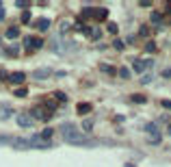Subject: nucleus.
Returning <instances> with one entry per match:
<instances>
[{"mask_svg":"<svg viewBox=\"0 0 171 167\" xmlns=\"http://www.w3.org/2000/svg\"><path fill=\"white\" fill-rule=\"evenodd\" d=\"M163 76H165V78H171V67H167V70L163 72Z\"/></svg>","mask_w":171,"mask_h":167,"instance_id":"2f4dec72","label":"nucleus"},{"mask_svg":"<svg viewBox=\"0 0 171 167\" xmlns=\"http://www.w3.org/2000/svg\"><path fill=\"white\" fill-rule=\"evenodd\" d=\"M7 37H9V39H15V37H20V28H17V26H11V28L7 31Z\"/></svg>","mask_w":171,"mask_h":167,"instance_id":"ddd939ff","label":"nucleus"},{"mask_svg":"<svg viewBox=\"0 0 171 167\" xmlns=\"http://www.w3.org/2000/svg\"><path fill=\"white\" fill-rule=\"evenodd\" d=\"M149 80H152V74H145V76H143V78H141V82H143V85H147V82H149Z\"/></svg>","mask_w":171,"mask_h":167,"instance_id":"bb28decb","label":"nucleus"},{"mask_svg":"<svg viewBox=\"0 0 171 167\" xmlns=\"http://www.w3.org/2000/svg\"><path fill=\"white\" fill-rule=\"evenodd\" d=\"M91 15H93V9L91 7H85L83 9V17H91Z\"/></svg>","mask_w":171,"mask_h":167,"instance_id":"412c9836","label":"nucleus"},{"mask_svg":"<svg viewBox=\"0 0 171 167\" xmlns=\"http://www.w3.org/2000/svg\"><path fill=\"white\" fill-rule=\"evenodd\" d=\"M2 17H4V11H2V9H0V20H2Z\"/></svg>","mask_w":171,"mask_h":167,"instance_id":"f704fd0d","label":"nucleus"},{"mask_svg":"<svg viewBox=\"0 0 171 167\" xmlns=\"http://www.w3.org/2000/svg\"><path fill=\"white\" fill-rule=\"evenodd\" d=\"M76 111L80 115H87V113H91V104H89V102H80V104L76 106Z\"/></svg>","mask_w":171,"mask_h":167,"instance_id":"9b49d317","label":"nucleus"},{"mask_svg":"<svg viewBox=\"0 0 171 167\" xmlns=\"http://www.w3.org/2000/svg\"><path fill=\"white\" fill-rule=\"evenodd\" d=\"M28 148H37V150H46V148H52V143H50V141H43V139H41L39 135H33V137L28 139Z\"/></svg>","mask_w":171,"mask_h":167,"instance_id":"f03ea898","label":"nucleus"},{"mask_svg":"<svg viewBox=\"0 0 171 167\" xmlns=\"http://www.w3.org/2000/svg\"><path fill=\"white\" fill-rule=\"evenodd\" d=\"M134 102H141L143 104V102H145V96H134Z\"/></svg>","mask_w":171,"mask_h":167,"instance_id":"7c9ffc66","label":"nucleus"},{"mask_svg":"<svg viewBox=\"0 0 171 167\" xmlns=\"http://www.w3.org/2000/svg\"><path fill=\"white\" fill-rule=\"evenodd\" d=\"M91 128H93V122H91V119H85V122H83V126H80V133H89V130H91Z\"/></svg>","mask_w":171,"mask_h":167,"instance_id":"2eb2a0df","label":"nucleus"},{"mask_svg":"<svg viewBox=\"0 0 171 167\" xmlns=\"http://www.w3.org/2000/svg\"><path fill=\"white\" fill-rule=\"evenodd\" d=\"M109 33H117V24H113V22L109 24Z\"/></svg>","mask_w":171,"mask_h":167,"instance_id":"c85d7f7f","label":"nucleus"},{"mask_svg":"<svg viewBox=\"0 0 171 167\" xmlns=\"http://www.w3.org/2000/svg\"><path fill=\"white\" fill-rule=\"evenodd\" d=\"M50 74H52L50 67H39V70H35V72H33V76L37 78V80H43V78H48Z\"/></svg>","mask_w":171,"mask_h":167,"instance_id":"6e6552de","label":"nucleus"},{"mask_svg":"<svg viewBox=\"0 0 171 167\" xmlns=\"http://www.w3.org/2000/svg\"><path fill=\"white\" fill-rule=\"evenodd\" d=\"M28 115H30L33 119H50V117H52V111H46V109L37 106V109H33Z\"/></svg>","mask_w":171,"mask_h":167,"instance_id":"20e7f679","label":"nucleus"},{"mask_svg":"<svg viewBox=\"0 0 171 167\" xmlns=\"http://www.w3.org/2000/svg\"><path fill=\"white\" fill-rule=\"evenodd\" d=\"M0 7H2V2H0Z\"/></svg>","mask_w":171,"mask_h":167,"instance_id":"e433bc0d","label":"nucleus"},{"mask_svg":"<svg viewBox=\"0 0 171 167\" xmlns=\"http://www.w3.org/2000/svg\"><path fill=\"white\" fill-rule=\"evenodd\" d=\"M163 106L165 109H171V100H163Z\"/></svg>","mask_w":171,"mask_h":167,"instance_id":"473e14b6","label":"nucleus"},{"mask_svg":"<svg viewBox=\"0 0 171 167\" xmlns=\"http://www.w3.org/2000/svg\"><path fill=\"white\" fill-rule=\"evenodd\" d=\"M147 65H152V59H137V61L132 63V70L137 72V74H141V72H145Z\"/></svg>","mask_w":171,"mask_h":167,"instance_id":"423d86ee","label":"nucleus"},{"mask_svg":"<svg viewBox=\"0 0 171 167\" xmlns=\"http://www.w3.org/2000/svg\"><path fill=\"white\" fill-rule=\"evenodd\" d=\"M35 26H37L39 31H48L50 28V20H48V17H39V20L35 22Z\"/></svg>","mask_w":171,"mask_h":167,"instance_id":"9d476101","label":"nucleus"},{"mask_svg":"<svg viewBox=\"0 0 171 167\" xmlns=\"http://www.w3.org/2000/svg\"><path fill=\"white\" fill-rule=\"evenodd\" d=\"M9 80H11L13 85H22V82L26 80V74L24 72H13L11 76H9Z\"/></svg>","mask_w":171,"mask_h":167,"instance_id":"1a4fd4ad","label":"nucleus"},{"mask_svg":"<svg viewBox=\"0 0 171 167\" xmlns=\"http://www.w3.org/2000/svg\"><path fill=\"white\" fill-rule=\"evenodd\" d=\"M61 133H63V139H65V141H69V139H74V137L80 135V128H78L76 124L67 122V124H63V126H61Z\"/></svg>","mask_w":171,"mask_h":167,"instance_id":"f257e3e1","label":"nucleus"},{"mask_svg":"<svg viewBox=\"0 0 171 167\" xmlns=\"http://www.w3.org/2000/svg\"><path fill=\"white\" fill-rule=\"evenodd\" d=\"M113 46H115L117 50H123V41H121V39H115V41H113Z\"/></svg>","mask_w":171,"mask_h":167,"instance_id":"b1692460","label":"nucleus"},{"mask_svg":"<svg viewBox=\"0 0 171 167\" xmlns=\"http://www.w3.org/2000/svg\"><path fill=\"white\" fill-rule=\"evenodd\" d=\"M167 13H169V20H171V7H167Z\"/></svg>","mask_w":171,"mask_h":167,"instance_id":"72a5a7b5","label":"nucleus"},{"mask_svg":"<svg viewBox=\"0 0 171 167\" xmlns=\"http://www.w3.org/2000/svg\"><path fill=\"white\" fill-rule=\"evenodd\" d=\"M69 28H71V26H69V22H63V24H61V31H63V33H65V31H69Z\"/></svg>","mask_w":171,"mask_h":167,"instance_id":"cd10ccee","label":"nucleus"},{"mask_svg":"<svg viewBox=\"0 0 171 167\" xmlns=\"http://www.w3.org/2000/svg\"><path fill=\"white\" fill-rule=\"evenodd\" d=\"M9 117H11V113H9V109H0V119L4 122V119H9Z\"/></svg>","mask_w":171,"mask_h":167,"instance_id":"6ab92c4d","label":"nucleus"},{"mask_svg":"<svg viewBox=\"0 0 171 167\" xmlns=\"http://www.w3.org/2000/svg\"><path fill=\"white\" fill-rule=\"evenodd\" d=\"M100 70H102V72H106V74H115V70H113V67H109V65H104V63L100 65Z\"/></svg>","mask_w":171,"mask_h":167,"instance_id":"5701e85b","label":"nucleus"},{"mask_svg":"<svg viewBox=\"0 0 171 167\" xmlns=\"http://www.w3.org/2000/svg\"><path fill=\"white\" fill-rule=\"evenodd\" d=\"M145 50H147V52H154V50H156V46H154V43H147V46H145Z\"/></svg>","mask_w":171,"mask_h":167,"instance_id":"c756f323","label":"nucleus"},{"mask_svg":"<svg viewBox=\"0 0 171 167\" xmlns=\"http://www.w3.org/2000/svg\"><path fill=\"white\" fill-rule=\"evenodd\" d=\"M152 22H154V24H163V13L152 11Z\"/></svg>","mask_w":171,"mask_h":167,"instance_id":"dca6fc26","label":"nucleus"},{"mask_svg":"<svg viewBox=\"0 0 171 167\" xmlns=\"http://www.w3.org/2000/svg\"><path fill=\"white\" fill-rule=\"evenodd\" d=\"M15 122H17V126L28 128V126L33 124V117H30L28 113H17V115H15Z\"/></svg>","mask_w":171,"mask_h":167,"instance_id":"39448f33","label":"nucleus"},{"mask_svg":"<svg viewBox=\"0 0 171 167\" xmlns=\"http://www.w3.org/2000/svg\"><path fill=\"white\" fill-rule=\"evenodd\" d=\"M130 74H132V72H130L128 67H119V76H121V78H130Z\"/></svg>","mask_w":171,"mask_h":167,"instance_id":"f3484780","label":"nucleus"},{"mask_svg":"<svg viewBox=\"0 0 171 167\" xmlns=\"http://www.w3.org/2000/svg\"><path fill=\"white\" fill-rule=\"evenodd\" d=\"M145 133H147L149 137H156V135H158V128H156V124H147V126H145Z\"/></svg>","mask_w":171,"mask_h":167,"instance_id":"4468645a","label":"nucleus"},{"mask_svg":"<svg viewBox=\"0 0 171 167\" xmlns=\"http://www.w3.org/2000/svg\"><path fill=\"white\" fill-rule=\"evenodd\" d=\"M106 15H109L106 9H95V11H93V17H95V20H104Z\"/></svg>","mask_w":171,"mask_h":167,"instance_id":"f8f14e48","label":"nucleus"},{"mask_svg":"<svg viewBox=\"0 0 171 167\" xmlns=\"http://www.w3.org/2000/svg\"><path fill=\"white\" fill-rule=\"evenodd\" d=\"M13 94H15V96H17V98H24V96H26V94H28V91H26V89H24V87H17V89H15V91H13Z\"/></svg>","mask_w":171,"mask_h":167,"instance_id":"a211bd4d","label":"nucleus"},{"mask_svg":"<svg viewBox=\"0 0 171 167\" xmlns=\"http://www.w3.org/2000/svg\"><path fill=\"white\" fill-rule=\"evenodd\" d=\"M11 143L13 148H17V150H24V148H28V139H22V137H11Z\"/></svg>","mask_w":171,"mask_h":167,"instance_id":"0eeeda50","label":"nucleus"},{"mask_svg":"<svg viewBox=\"0 0 171 167\" xmlns=\"http://www.w3.org/2000/svg\"><path fill=\"white\" fill-rule=\"evenodd\" d=\"M15 7H20V9H26V7H30V2H26V0H17Z\"/></svg>","mask_w":171,"mask_h":167,"instance_id":"4be33fe9","label":"nucleus"},{"mask_svg":"<svg viewBox=\"0 0 171 167\" xmlns=\"http://www.w3.org/2000/svg\"><path fill=\"white\" fill-rule=\"evenodd\" d=\"M22 22H24V24H26V22H30V13H28V11H24V13H22Z\"/></svg>","mask_w":171,"mask_h":167,"instance_id":"393cba45","label":"nucleus"},{"mask_svg":"<svg viewBox=\"0 0 171 167\" xmlns=\"http://www.w3.org/2000/svg\"><path fill=\"white\" fill-rule=\"evenodd\" d=\"M17 50H20L17 46H11V48H7V54H17Z\"/></svg>","mask_w":171,"mask_h":167,"instance_id":"a878e982","label":"nucleus"},{"mask_svg":"<svg viewBox=\"0 0 171 167\" xmlns=\"http://www.w3.org/2000/svg\"><path fill=\"white\" fill-rule=\"evenodd\" d=\"M24 46L28 50H39V48H43V39L41 37H24Z\"/></svg>","mask_w":171,"mask_h":167,"instance_id":"7ed1b4c3","label":"nucleus"},{"mask_svg":"<svg viewBox=\"0 0 171 167\" xmlns=\"http://www.w3.org/2000/svg\"><path fill=\"white\" fill-rule=\"evenodd\" d=\"M167 130H169V135H171V124H169V126H167Z\"/></svg>","mask_w":171,"mask_h":167,"instance_id":"c9c22d12","label":"nucleus"},{"mask_svg":"<svg viewBox=\"0 0 171 167\" xmlns=\"http://www.w3.org/2000/svg\"><path fill=\"white\" fill-rule=\"evenodd\" d=\"M54 98H57L59 102H65V100H67V96L63 94V91H54Z\"/></svg>","mask_w":171,"mask_h":167,"instance_id":"aec40b11","label":"nucleus"}]
</instances>
